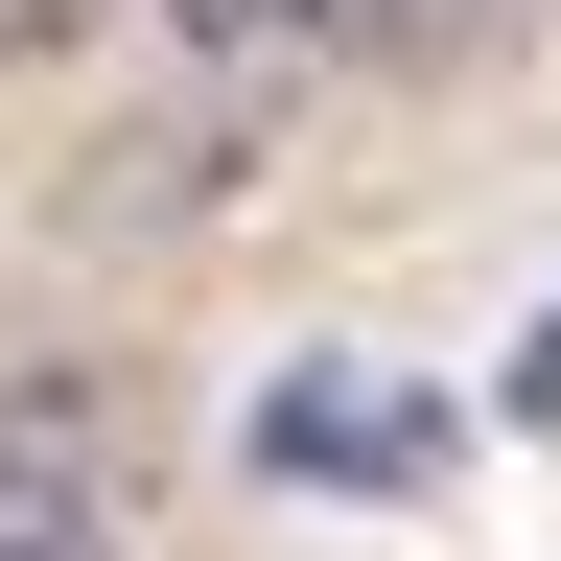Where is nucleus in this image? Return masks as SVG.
<instances>
[{"mask_svg": "<svg viewBox=\"0 0 561 561\" xmlns=\"http://www.w3.org/2000/svg\"><path fill=\"white\" fill-rule=\"evenodd\" d=\"M468 24L491 0H187V47H234V70H421Z\"/></svg>", "mask_w": 561, "mask_h": 561, "instance_id": "obj_2", "label": "nucleus"}, {"mask_svg": "<svg viewBox=\"0 0 561 561\" xmlns=\"http://www.w3.org/2000/svg\"><path fill=\"white\" fill-rule=\"evenodd\" d=\"M515 421H538V445H561V305H538V351H515Z\"/></svg>", "mask_w": 561, "mask_h": 561, "instance_id": "obj_4", "label": "nucleus"}, {"mask_svg": "<svg viewBox=\"0 0 561 561\" xmlns=\"http://www.w3.org/2000/svg\"><path fill=\"white\" fill-rule=\"evenodd\" d=\"M257 468H305V491H421V468H445V398H398V375H280V398H257Z\"/></svg>", "mask_w": 561, "mask_h": 561, "instance_id": "obj_1", "label": "nucleus"}, {"mask_svg": "<svg viewBox=\"0 0 561 561\" xmlns=\"http://www.w3.org/2000/svg\"><path fill=\"white\" fill-rule=\"evenodd\" d=\"M47 24H70V0H0V47H47Z\"/></svg>", "mask_w": 561, "mask_h": 561, "instance_id": "obj_5", "label": "nucleus"}, {"mask_svg": "<svg viewBox=\"0 0 561 561\" xmlns=\"http://www.w3.org/2000/svg\"><path fill=\"white\" fill-rule=\"evenodd\" d=\"M0 561H117L94 445H70V421H0Z\"/></svg>", "mask_w": 561, "mask_h": 561, "instance_id": "obj_3", "label": "nucleus"}]
</instances>
